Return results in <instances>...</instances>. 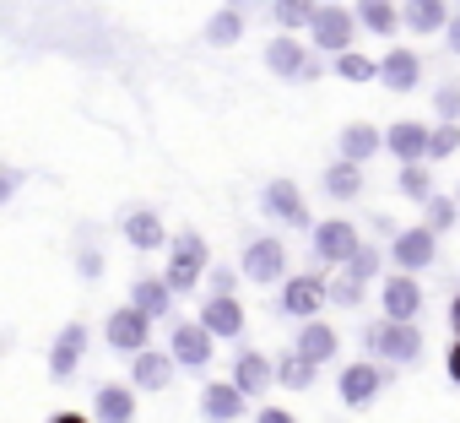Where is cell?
Instances as JSON below:
<instances>
[{"mask_svg": "<svg viewBox=\"0 0 460 423\" xmlns=\"http://www.w3.org/2000/svg\"><path fill=\"white\" fill-rule=\"evenodd\" d=\"M200 277H211V250H206V239H200L195 229H179L173 245H168V272H163V283H168L173 293H190Z\"/></svg>", "mask_w": 460, "mask_h": 423, "instance_id": "1", "label": "cell"}, {"mask_svg": "<svg viewBox=\"0 0 460 423\" xmlns=\"http://www.w3.org/2000/svg\"><path fill=\"white\" fill-rule=\"evenodd\" d=\"M363 342L374 347V358H395V364H417L422 358V331L406 320H379L363 331Z\"/></svg>", "mask_w": 460, "mask_h": 423, "instance_id": "2", "label": "cell"}, {"mask_svg": "<svg viewBox=\"0 0 460 423\" xmlns=\"http://www.w3.org/2000/svg\"><path fill=\"white\" fill-rule=\"evenodd\" d=\"M261 212L266 218H277V223H288V229H320L314 218H309V201H304V190L293 184V179H271L266 190H261Z\"/></svg>", "mask_w": 460, "mask_h": 423, "instance_id": "3", "label": "cell"}, {"mask_svg": "<svg viewBox=\"0 0 460 423\" xmlns=\"http://www.w3.org/2000/svg\"><path fill=\"white\" fill-rule=\"evenodd\" d=\"M358 17L347 12V6H320V17H314V28H309V39H314V50H325V55H352V39H358Z\"/></svg>", "mask_w": 460, "mask_h": 423, "instance_id": "4", "label": "cell"}, {"mask_svg": "<svg viewBox=\"0 0 460 423\" xmlns=\"http://www.w3.org/2000/svg\"><path fill=\"white\" fill-rule=\"evenodd\" d=\"M255 288H271V283H282L288 277V250H282V239H250L244 245V266H239Z\"/></svg>", "mask_w": 460, "mask_h": 423, "instance_id": "5", "label": "cell"}, {"mask_svg": "<svg viewBox=\"0 0 460 423\" xmlns=\"http://www.w3.org/2000/svg\"><path fill=\"white\" fill-rule=\"evenodd\" d=\"M325 299H331V283H325L320 272H298V277H288V283H282V315L314 320Z\"/></svg>", "mask_w": 460, "mask_h": 423, "instance_id": "6", "label": "cell"}, {"mask_svg": "<svg viewBox=\"0 0 460 423\" xmlns=\"http://www.w3.org/2000/svg\"><path fill=\"white\" fill-rule=\"evenodd\" d=\"M266 66L277 76H288V82H314L320 76V60H309L304 55V39H293V33H282V39L266 44Z\"/></svg>", "mask_w": 460, "mask_h": 423, "instance_id": "7", "label": "cell"}, {"mask_svg": "<svg viewBox=\"0 0 460 423\" xmlns=\"http://www.w3.org/2000/svg\"><path fill=\"white\" fill-rule=\"evenodd\" d=\"M358 250H363V239H358V229H352L347 218H331V223L314 229V256H320L325 266H352Z\"/></svg>", "mask_w": 460, "mask_h": 423, "instance_id": "8", "label": "cell"}, {"mask_svg": "<svg viewBox=\"0 0 460 423\" xmlns=\"http://www.w3.org/2000/svg\"><path fill=\"white\" fill-rule=\"evenodd\" d=\"M428 147H433V125L395 120V125L385 130V152H390V158H401V168H406V163H428Z\"/></svg>", "mask_w": 460, "mask_h": 423, "instance_id": "9", "label": "cell"}, {"mask_svg": "<svg viewBox=\"0 0 460 423\" xmlns=\"http://www.w3.org/2000/svg\"><path fill=\"white\" fill-rule=\"evenodd\" d=\"M379 304H385V320H417L422 315V288H417V277H406V272H390L385 277V288H379Z\"/></svg>", "mask_w": 460, "mask_h": 423, "instance_id": "10", "label": "cell"}, {"mask_svg": "<svg viewBox=\"0 0 460 423\" xmlns=\"http://www.w3.org/2000/svg\"><path fill=\"white\" fill-rule=\"evenodd\" d=\"M433 256H438V234H428V229H406V234H395V245H390V261H395V272H422V266H433Z\"/></svg>", "mask_w": 460, "mask_h": 423, "instance_id": "11", "label": "cell"}, {"mask_svg": "<svg viewBox=\"0 0 460 423\" xmlns=\"http://www.w3.org/2000/svg\"><path fill=\"white\" fill-rule=\"evenodd\" d=\"M211 331L200 326V320H173V337H168V353L184 364V369H206V358H211Z\"/></svg>", "mask_w": 460, "mask_h": 423, "instance_id": "12", "label": "cell"}, {"mask_svg": "<svg viewBox=\"0 0 460 423\" xmlns=\"http://www.w3.org/2000/svg\"><path fill=\"white\" fill-rule=\"evenodd\" d=\"M87 342H93L87 320H71V326L55 337V347H49V374H55V380H71V374H76V364L87 358Z\"/></svg>", "mask_w": 460, "mask_h": 423, "instance_id": "13", "label": "cell"}, {"mask_svg": "<svg viewBox=\"0 0 460 423\" xmlns=\"http://www.w3.org/2000/svg\"><path fill=\"white\" fill-rule=\"evenodd\" d=\"M379 385H385V369H379L374 358H352V364L341 369V401H347V407H368V401L379 396Z\"/></svg>", "mask_w": 460, "mask_h": 423, "instance_id": "14", "label": "cell"}, {"mask_svg": "<svg viewBox=\"0 0 460 423\" xmlns=\"http://www.w3.org/2000/svg\"><path fill=\"white\" fill-rule=\"evenodd\" d=\"M146 337H152V320L141 315V310H114L109 315V347L114 353H146Z\"/></svg>", "mask_w": 460, "mask_h": 423, "instance_id": "15", "label": "cell"}, {"mask_svg": "<svg viewBox=\"0 0 460 423\" xmlns=\"http://www.w3.org/2000/svg\"><path fill=\"white\" fill-rule=\"evenodd\" d=\"M119 234H125L136 250H163V245H173L168 229H163V218H157L152 206H130V212H125V223H119Z\"/></svg>", "mask_w": 460, "mask_h": 423, "instance_id": "16", "label": "cell"}, {"mask_svg": "<svg viewBox=\"0 0 460 423\" xmlns=\"http://www.w3.org/2000/svg\"><path fill=\"white\" fill-rule=\"evenodd\" d=\"M200 326H206L217 342L239 337V331H244V304H239V299H206V304H200Z\"/></svg>", "mask_w": 460, "mask_h": 423, "instance_id": "17", "label": "cell"}, {"mask_svg": "<svg viewBox=\"0 0 460 423\" xmlns=\"http://www.w3.org/2000/svg\"><path fill=\"white\" fill-rule=\"evenodd\" d=\"M379 82H385L390 93H411V87L422 82V60H417V50H390V55L379 60Z\"/></svg>", "mask_w": 460, "mask_h": 423, "instance_id": "18", "label": "cell"}, {"mask_svg": "<svg viewBox=\"0 0 460 423\" xmlns=\"http://www.w3.org/2000/svg\"><path fill=\"white\" fill-rule=\"evenodd\" d=\"M277 380V369H271V358L266 353H255V347H244L239 358H234V385L244 391V396H266V385Z\"/></svg>", "mask_w": 460, "mask_h": 423, "instance_id": "19", "label": "cell"}, {"mask_svg": "<svg viewBox=\"0 0 460 423\" xmlns=\"http://www.w3.org/2000/svg\"><path fill=\"white\" fill-rule=\"evenodd\" d=\"M130 310H141L146 320H163V315L173 310V288H168L163 277H136V283H130Z\"/></svg>", "mask_w": 460, "mask_h": 423, "instance_id": "20", "label": "cell"}, {"mask_svg": "<svg viewBox=\"0 0 460 423\" xmlns=\"http://www.w3.org/2000/svg\"><path fill=\"white\" fill-rule=\"evenodd\" d=\"M293 353H304L309 364H325V358H336L341 353V337H336V326H325V320H304V331H298V347Z\"/></svg>", "mask_w": 460, "mask_h": 423, "instance_id": "21", "label": "cell"}, {"mask_svg": "<svg viewBox=\"0 0 460 423\" xmlns=\"http://www.w3.org/2000/svg\"><path fill=\"white\" fill-rule=\"evenodd\" d=\"M379 147H385V130L368 125V120H352V125L341 130V158H347V163H368Z\"/></svg>", "mask_w": 460, "mask_h": 423, "instance_id": "22", "label": "cell"}, {"mask_svg": "<svg viewBox=\"0 0 460 423\" xmlns=\"http://www.w3.org/2000/svg\"><path fill=\"white\" fill-rule=\"evenodd\" d=\"M130 380H136L141 391H163V385L173 380V353H152V347L136 353V358H130Z\"/></svg>", "mask_w": 460, "mask_h": 423, "instance_id": "23", "label": "cell"}, {"mask_svg": "<svg viewBox=\"0 0 460 423\" xmlns=\"http://www.w3.org/2000/svg\"><path fill=\"white\" fill-rule=\"evenodd\" d=\"M449 6L444 0H406V28L411 33H449Z\"/></svg>", "mask_w": 460, "mask_h": 423, "instance_id": "24", "label": "cell"}, {"mask_svg": "<svg viewBox=\"0 0 460 423\" xmlns=\"http://www.w3.org/2000/svg\"><path fill=\"white\" fill-rule=\"evenodd\" d=\"M358 22L368 28V33H379V39H390L401 22H406V12L395 6V0H358Z\"/></svg>", "mask_w": 460, "mask_h": 423, "instance_id": "25", "label": "cell"}, {"mask_svg": "<svg viewBox=\"0 0 460 423\" xmlns=\"http://www.w3.org/2000/svg\"><path fill=\"white\" fill-rule=\"evenodd\" d=\"M200 412H206V418H239V412H244V391L227 385V380H217V385L200 391Z\"/></svg>", "mask_w": 460, "mask_h": 423, "instance_id": "26", "label": "cell"}, {"mask_svg": "<svg viewBox=\"0 0 460 423\" xmlns=\"http://www.w3.org/2000/svg\"><path fill=\"white\" fill-rule=\"evenodd\" d=\"M325 195L331 201H358L363 195V163H347V158L331 163L325 168Z\"/></svg>", "mask_w": 460, "mask_h": 423, "instance_id": "27", "label": "cell"}, {"mask_svg": "<svg viewBox=\"0 0 460 423\" xmlns=\"http://www.w3.org/2000/svg\"><path fill=\"white\" fill-rule=\"evenodd\" d=\"M98 423H130L136 418V396L130 385H98Z\"/></svg>", "mask_w": 460, "mask_h": 423, "instance_id": "28", "label": "cell"}, {"mask_svg": "<svg viewBox=\"0 0 460 423\" xmlns=\"http://www.w3.org/2000/svg\"><path fill=\"white\" fill-rule=\"evenodd\" d=\"M288 33H298V28H314V17H320V0H277V12H271Z\"/></svg>", "mask_w": 460, "mask_h": 423, "instance_id": "29", "label": "cell"}, {"mask_svg": "<svg viewBox=\"0 0 460 423\" xmlns=\"http://www.w3.org/2000/svg\"><path fill=\"white\" fill-rule=\"evenodd\" d=\"M314 369H320V364H309L304 353H282V364H277V380H282L288 391H309V385H314Z\"/></svg>", "mask_w": 460, "mask_h": 423, "instance_id": "30", "label": "cell"}, {"mask_svg": "<svg viewBox=\"0 0 460 423\" xmlns=\"http://www.w3.org/2000/svg\"><path fill=\"white\" fill-rule=\"evenodd\" d=\"M239 33H244V17L227 6V12H217L211 22H206V44H217V50H227V44H239Z\"/></svg>", "mask_w": 460, "mask_h": 423, "instance_id": "31", "label": "cell"}, {"mask_svg": "<svg viewBox=\"0 0 460 423\" xmlns=\"http://www.w3.org/2000/svg\"><path fill=\"white\" fill-rule=\"evenodd\" d=\"M401 195H406V201H422V206L438 195V190H433V174H428V163H406V168H401Z\"/></svg>", "mask_w": 460, "mask_h": 423, "instance_id": "32", "label": "cell"}, {"mask_svg": "<svg viewBox=\"0 0 460 423\" xmlns=\"http://www.w3.org/2000/svg\"><path fill=\"white\" fill-rule=\"evenodd\" d=\"M331 71H336L341 82H379V66H374L368 55H341V60H331Z\"/></svg>", "mask_w": 460, "mask_h": 423, "instance_id": "33", "label": "cell"}, {"mask_svg": "<svg viewBox=\"0 0 460 423\" xmlns=\"http://www.w3.org/2000/svg\"><path fill=\"white\" fill-rule=\"evenodd\" d=\"M422 229H428V234L455 229V201H449V195H433V201L422 206Z\"/></svg>", "mask_w": 460, "mask_h": 423, "instance_id": "34", "label": "cell"}, {"mask_svg": "<svg viewBox=\"0 0 460 423\" xmlns=\"http://www.w3.org/2000/svg\"><path fill=\"white\" fill-rule=\"evenodd\" d=\"M363 288H368V283H358V277H347V272H341V277L331 283V299H336L341 310H358V304H363Z\"/></svg>", "mask_w": 460, "mask_h": 423, "instance_id": "35", "label": "cell"}, {"mask_svg": "<svg viewBox=\"0 0 460 423\" xmlns=\"http://www.w3.org/2000/svg\"><path fill=\"white\" fill-rule=\"evenodd\" d=\"M460 152V125H433V147H428V158L438 163V158H455Z\"/></svg>", "mask_w": 460, "mask_h": 423, "instance_id": "36", "label": "cell"}, {"mask_svg": "<svg viewBox=\"0 0 460 423\" xmlns=\"http://www.w3.org/2000/svg\"><path fill=\"white\" fill-rule=\"evenodd\" d=\"M433 109H438V125H455V120H460V87L444 82V87L433 93Z\"/></svg>", "mask_w": 460, "mask_h": 423, "instance_id": "37", "label": "cell"}, {"mask_svg": "<svg viewBox=\"0 0 460 423\" xmlns=\"http://www.w3.org/2000/svg\"><path fill=\"white\" fill-rule=\"evenodd\" d=\"M374 272H379V250H374V245H363V250L352 256L347 277H358V283H374Z\"/></svg>", "mask_w": 460, "mask_h": 423, "instance_id": "38", "label": "cell"}, {"mask_svg": "<svg viewBox=\"0 0 460 423\" xmlns=\"http://www.w3.org/2000/svg\"><path fill=\"white\" fill-rule=\"evenodd\" d=\"M206 288H211L206 299H234V272H227V266H217V272L206 277Z\"/></svg>", "mask_w": 460, "mask_h": 423, "instance_id": "39", "label": "cell"}, {"mask_svg": "<svg viewBox=\"0 0 460 423\" xmlns=\"http://www.w3.org/2000/svg\"><path fill=\"white\" fill-rule=\"evenodd\" d=\"M76 272H82V277H103V256H98V250H82V256H76Z\"/></svg>", "mask_w": 460, "mask_h": 423, "instance_id": "40", "label": "cell"}, {"mask_svg": "<svg viewBox=\"0 0 460 423\" xmlns=\"http://www.w3.org/2000/svg\"><path fill=\"white\" fill-rule=\"evenodd\" d=\"M261 423H293V412H282V407H261Z\"/></svg>", "mask_w": 460, "mask_h": 423, "instance_id": "41", "label": "cell"}, {"mask_svg": "<svg viewBox=\"0 0 460 423\" xmlns=\"http://www.w3.org/2000/svg\"><path fill=\"white\" fill-rule=\"evenodd\" d=\"M444 369H449V380H455V385H460V342H455V347H449V358H444Z\"/></svg>", "mask_w": 460, "mask_h": 423, "instance_id": "42", "label": "cell"}, {"mask_svg": "<svg viewBox=\"0 0 460 423\" xmlns=\"http://www.w3.org/2000/svg\"><path fill=\"white\" fill-rule=\"evenodd\" d=\"M449 331H455V342H460V293L449 299Z\"/></svg>", "mask_w": 460, "mask_h": 423, "instance_id": "43", "label": "cell"}, {"mask_svg": "<svg viewBox=\"0 0 460 423\" xmlns=\"http://www.w3.org/2000/svg\"><path fill=\"white\" fill-rule=\"evenodd\" d=\"M49 423H93V418H87V412H55Z\"/></svg>", "mask_w": 460, "mask_h": 423, "instance_id": "44", "label": "cell"}, {"mask_svg": "<svg viewBox=\"0 0 460 423\" xmlns=\"http://www.w3.org/2000/svg\"><path fill=\"white\" fill-rule=\"evenodd\" d=\"M444 39H449V50H455V55H460V17H455V22H449V33H444Z\"/></svg>", "mask_w": 460, "mask_h": 423, "instance_id": "45", "label": "cell"}, {"mask_svg": "<svg viewBox=\"0 0 460 423\" xmlns=\"http://www.w3.org/2000/svg\"><path fill=\"white\" fill-rule=\"evenodd\" d=\"M325 6H341V0H325Z\"/></svg>", "mask_w": 460, "mask_h": 423, "instance_id": "46", "label": "cell"}, {"mask_svg": "<svg viewBox=\"0 0 460 423\" xmlns=\"http://www.w3.org/2000/svg\"><path fill=\"white\" fill-rule=\"evenodd\" d=\"M271 6H277V0H271Z\"/></svg>", "mask_w": 460, "mask_h": 423, "instance_id": "47", "label": "cell"}]
</instances>
